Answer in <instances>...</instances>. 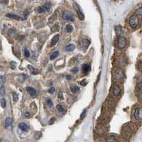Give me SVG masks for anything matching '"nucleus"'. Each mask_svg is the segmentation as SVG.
<instances>
[{
  "label": "nucleus",
  "instance_id": "f257e3e1",
  "mask_svg": "<svg viewBox=\"0 0 142 142\" xmlns=\"http://www.w3.org/2000/svg\"><path fill=\"white\" fill-rule=\"evenodd\" d=\"M129 23L130 24V26L132 28H136L138 24H139V22H138V19L136 16H131L129 17Z\"/></svg>",
  "mask_w": 142,
  "mask_h": 142
},
{
  "label": "nucleus",
  "instance_id": "f03ea898",
  "mask_svg": "<svg viewBox=\"0 0 142 142\" xmlns=\"http://www.w3.org/2000/svg\"><path fill=\"white\" fill-rule=\"evenodd\" d=\"M114 78L117 80H121L124 77V74L121 69H116L114 72Z\"/></svg>",
  "mask_w": 142,
  "mask_h": 142
},
{
  "label": "nucleus",
  "instance_id": "7ed1b4c3",
  "mask_svg": "<svg viewBox=\"0 0 142 142\" xmlns=\"http://www.w3.org/2000/svg\"><path fill=\"white\" fill-rule=\"evenodd\" d=\"M127 44V40L126 39L121 37V36H119L118 39H117V45L120 49H123L125 47Z\"/></svg>",
  "mask_w": 142,
  "mask_h": 142
},
{
  "label": "nucleus",
  "instance_id": "20e7f679",
  "mask_svg": "<svg viewBox=\"0 0 142 142\" xmlns=\"http://www.w3.org/2000/svg\"><path fill=\"white\" fill-rule=\"evenodd\" d=\"M63 19L67 21H73L74 20V16L70 12H65L63 13Z\"/></svg>",
  "mask_w": 142,
  "mask_h": 142
},
{
  "label": "nucleus",
  "instance_id": "39448f33",
  "mask_svg": "<svg viewBox=\"0 0 142 142\" xmlns=\"http://www.w3.org/2000/svg\"><path fill=\"white\" fill-rule=\"evenodd\" d=\"M90 44V42L89 41L88 39H82L80 42V44H79V47L81 48L82 49L85 50L86 49H87V47L89 46Z\"/></svg>",
  "mask_w": 142,
  "mask_h": 142
},
{
  "label": "nucleus",
  "instance_id": "423d86ee",
  "mask_svg": "<svg viewBox=\"0 0 142 142\" xmlns=\"http://www.w3.org/2000/svg\"><path fill=\"white\" fill-rule=\"evenodd\" d=\"M134 116L135 119L137 121H140L142 118V112H141V108H137L136 109L134 113Z\"/></svg>",
  "mask_w": 142,
  "mask_h": 142
},
{
  "label": "nucleus",
  "instance_id": "0eeeda50",
  "mask_svg": "<svg viewBox=\"0 0 142 142\" xmlns=\"http://www.w3.org/2000/svg\"><path fill=\"white\" fill-rule=\"evenodd\" d=\"M113 94L115 96H119L121 94V87L118 84H114V86H113Z\"/></svg>",
  "mask_w": 142,
  "mask_h": 142
},
{
  "label": "nucleus",
  "instance_id": "6e6552de",
  "mask_svg": "<svg viewBox=\"0 0 142 142\" xmlns=\"http://www.w3.org/2000/svg\"><path fill=\"white\" fill-rule=\"evenodd\" d=\"M50 8V4L49 3H46V4H45L43 6L39 7V8L37 9V12H38L39 13H43V12H46V11H48Z\"/></svg>",
  "mask_w": 142,
  "mask_h": 142
},
{
  "label": "nucleus",
  "instance_id": "1a4fd4ad",
  "mask_svg": "<svg viewBox=\"0 0 142 142\" xmlns=\"http://www.w3.org/2000/svg\"><path fill=\"white\" fill-rule=\"evenodd\" d=\"M75 9H76L77 13H78V15L79 19H80V20H83L84 18H85V16H84L83 13L82 12V11L80 10V7H79L77 4H75Z\"/></svg>",
  "mask_w": 142,
  "mask_h": 142
},
{
  "label": "nucleus",
  "instance_id": "9d476101",
  "mask_svg": "<svg viewBox=\"0 0 142 142\" xmlns=\"http://www.w3.org/2000/svg\"><path fill=\"white\" fill-rule=\"evenodd\" d=\"M26 90H27V92L30 94V95L32 97H35L36 96L37 92H36V91L33 88H32V87H27L26 88Z\"/></svg>",
  "mask_w": 142,
  "mask_h": 142
},
{
  "label": "nucleus",
  "instance_id": "9b49d317",
  "mask_svg": "<svg viewBox=\"0 0 142 142\" xmlns=\"http://www.w3.org/2000/svg\"><path fill=\"white\" fill-rule=\"evenodd\" d=\"M75 49V46L74 44H69V45H67V46L65 47V51H67V52L73 51Z\"/></svg>",
  "mask_w": 142,
  "mask_h": 142
},
{
  "label": "nucleus",
  "instance_id": "f8f14e48",
  "mask_svg": "<svg viewBox=\"0 0 142 142\" xmlns=\"http://www.w3.org/2000/svg\"><path fill=\"white\" fill-rule=\"evenodd\" d=\"M59 38H60V35H59V34H56V36L53 37V38L52 40H51V44H50V45H51V46H55V45L57 44V42H58Z\"/></svg>",
  "mask_w": 142,
  "mask_h": 142
},
{
  "label": "nucleus",
  "instance_id": "ddd939ff",
  "mask_svg": "<svg viewBox=\"0 0 142 142\" xmlns=\"http://www.w3.org/2000/svg\"><path fill=\"white\" fill-rule=\"evenodd\" d=\"M6 16L9 17L10 19H16V20H21V17L18 15H16V14H7L6 15Z\"/></svg>",
  "mask_w": 142,
  "mask_h": 142
},
{
  "label": "nucleus",
  "instance_id": "4468645a",
  "mask_svg": "<svg viewBox=\"0 0 142 142\" xmlns=\"http://www.w3.org/2000/svg\"><path fill=\"white\" fill-rule=\"evenodd\" d=\"M19 127L21 130L22 131H27L29 129V127L27 125V124L24 123H20L19 125Z\"/></svg>",
  "mask_w": 142,
  "mask_h": 142
},
{
  "label": "nucleus",
  "instance_id": "2eb2a0df",
  "mask_svg": "<svg viewBox=\"0 0 142 142\" xmlns=\"http://www.w3.org/2000/svg\"><path fill=\"white\" fill-rule=\"evenodd\" d=\"M90 65H89V64H83L82 66V72H83L84 74L87 73V72H89V70H90Z\"/></svg>",
  "mask_w": 142,
  "mask_h": 142
},
{
  "label": "nucleus",
  "instance_id": "dca6fc26",
  "mask_svg": "<svg viewBox=\"0 0 142 142\" xmlns=\"http://www.w3.org/2000/svg\"><path fill=\"white\" fill-rule=\"evenodd\" d=\"M115 31H116V34L118 36H121V35L123 34V31H122V28L121 26H117L115 27Z\"/></svg>",
  "mask_w": 142,
  "mask_h": 142
},
{
  "label": "nucleus",
  "instance_id": "f3484780",
  "mask_svg": "<svg viewBox=\"0 0 142 142\" xmlns=\"http://www.w3.org/2000/svg\"><path fill=\"white\" fill-rule=\"evenodd\" d=\"M28 68L30 69V71H31V72L32 74H37L39 73L38 70H37L36 69H35L34 67H33L32 66H31V65H28Z\"/></svg>",
  "mask_w": 142,
  "mask_h": 142
},
{
  "label": "nucleus",
  "instance_id": "a211bd4d",
  "mask_svg": "<svg viewBox=\"0 0 142 142\" xmlns=\"http://www.w3.org/2000/svg\"><path fill=\"white\" fill-rule=\"evenodd\" d=\"M11 123H12V119L10 118V117H8L5 120V126L6 127H9L11 125Z\"/></svg>",
  "mask_w": 142,
  "mask_h": 142
},
{
  "label": "nucleus",
  "instance_id": "6ab92c4d",
  "mask_svg": "<svg viewBox=\"0 0 142 142\" xmlns=\"http://www.w3.org/2000/svg\"><path fill=\"white\" fill-rule=\"evenodd\" d=\"M79 89H80L79 87L77 86L73 85V86H70V90H71V92H73V93H75V92H78Z\"/></svg>",
  "mask_w": 142,
  "mask_h": 142
},
{
  "label": "nucleus",
  "instance_id": "aec40b11",
  "mask_svg": "<svg viewBox=\"0 0 142 142\" xmlns=\"http://www.w3.org/2000/svg\"><path fill=\"white\" fill-rule=\"evenodd\" d=\"M106 142H117V140L114 136H109L107 138H106Z\"/></svg>",
  "mask_w": 142,
  "mask_h": 142
},
{
  "label": "nucleus",
  "instance_id": "412c9836",
  "mask_svg": "<svg viewBox=\"0 0 142 142\" xmlns=\"http://www.w3.org/2000/svg\"><path fill=\"white\" fill-rule=\"evenodd\" d=\"M5 95V88L4 86H2L0 87V96H4Z\"/></svg>",
  "mask_w": 142,
  "mask_h": 142
},
{
  "label": "nucleus",
  "instance_id": "4be33fe9",
  "mask_svg": "<svg viewBox=\"0 0 142 142\" xmlns=\"http://www.w3.org/2000/svg\"><path fill=\"white\" fill-rule=\"evenodd\" d=\"M58 54H59V52L58 51H54L52 54V55L50 56V59H54L55 58H56L58 56Z\"/></svg>",
  "mask_w": 142,
  "mask_h": 142
},
{
  "label": "nucleus",
  "instance_id": "5701e85b",
  "mask_svg": "<svg viewBox=\"0 0 142 142\" xmlns=\"http://www.w3.org/2000/svg\"><path fill=\"white\" fill-rule=\"evenodd\" d=\"M56 108H57V109H58L60 112H61V113H63V112L65 111V109H63V106H60V105H57V106H56Z\"/></svg>",
  "mask_w": 142,
  "mask_h": 142
},
{
  "label": "nucleus",
  "instance_id": "b1692460",
  "mask_svg": "<svg viewBox=\"0 0 142 142\" xmlns=\"http://www.w3.org/2000/svg\"><path fill=\"white\" fill-rule=\"evenodd\" d=\"M73 27L71 26V25L67 24V25L66 26V31H67V32H71V31H73Z\"/></svg>",
  "mask_w": 142,
  "mask_h": 142
},
{
  "label": "nucleus",
  "instance_id": "393cba45",
  "mask_svg": "<svg viewBox=\"0 0 142 142\" xmlns=\"http://www.w3.org/2000/svg\"><path fill=\"white\" fill-rule=\"evenodd\" d=\"M0 104H1V106H2L3 109L5 108V106H6V101H5L4 99H2L1 101H0Z\"/></svg>",
  "mask_w": 142,
  "mask_h": 142
},
{
  "label": "nucleus",
  "instance_id": "a878e982",
  "mask_svg": "<svg viewBox=\"0 0 142 142\" xmlns=\"http://www.w3.org/2000/svg\"><path fill=\"white\" fill-rule=\"evenodd\" d=\"M13 99L15 102L17 101L18 99H19V96H18V94L16 92H13Z\"/></svg>",
  "mask_w": 142,
  "mask_h": 142
},
{
  "label": "nucleus",
  "instance_id": "bb28decb",
  "mask_svg": "<svg viewBox=\"0 0 142 142\" xmlns=\"http://www.w3.org/2000/svg\"><path fill=\"white\" fill-rule=\"evenodd\" d=\"M137 91L139 92V94L141 95V91H142V84H141V82L138 84V85L137 86Z\"/></svg>",
  "mask_w": 142,
  "mask_h": 142
},
{
  "label": "nucleus",
  "instance_id": "cd10ccee",
  "mask_svg": "<svg viewBox=\"0 0 142 142\" xmlns=\"http://www.w3.org/2000/svg\"><path fill=\"white\" fill-rule=\"evenodd\" d=\"M136 14H137V15H138V16L141 17V16H142V8H141V7H140L139 9H137Z\"/></svg>",
  "mask_w": 142,
  "mask_h": 142
},
{
  "label": "nucleus",
  "instance_id": "c85d7f7f",
  "mask_svg": "<svg viewBox=\"0 0 142 142\" xmlns=\"http://www.w3.org/2000/svg\"><path fill=\"white\" fill-rule=\"evenodd\" d=\"M46 103H47V104L49 106H50V107H51V106H53V103H52V101L50 99H46Z\"/></svg>",
  "mask_w": 142,
  "mask_h": 142
},
{
  "label": "nucleus",
  "instance_id": "c756f323",
  "mask_svg": "<svg viewBox=\"0 0 142 142\" xmlns=\"http://www.w3.org/2000/svg\"><path fill=\"white\" fill-rule=\"evenodd\" d=\"M24 55H25L26 57H30V52H29L28 50L26 49L24 50Z\"/></svg>",
  "mask_w": 142,
  "mask_h": 142
},
{
  "label": "nucleus",
  "instance_id": "7c9ffc66",
  "mask_svg": "<svg viewBox=\"0 0 142 142\" xmlns=\"http://www.w3.org/2000/svg\"><path fill=\"white\" fill-rule=\"evenodd\" d=\"M86 114H87V110H86V109H84L83 111L82 112V114H80V118H81V119H83V118L86 116Z\"/></svg>",
  "mask_w": 142,
  "mask_h": 142
},
{
  "label": "nucleus",
  "instance_id": "2f4dec72",
  "mask_svg": "<svg viewBox=\"0 0 142 142\" xmlns=\"http://www.w3.org/2000/svg\"><path fill=\"white\" fill-rule=\"evenodd\" d=\"M55 88L54 87H51V88H50V89L48 90V92H49V93L50 94H53V92H55Z\"/></svg>",
  "mask_w": 142,
  "mask_h": 142
},
{
  "label": "nucleus",
  "instance_id": "473e14b6",
  "mask_svg": "<svg viewBox=\"0 0 142 142\" xmlns=\"http://www.w3.org/2000/svg\"><path fill=\"white\" fill-rule=\"evenodd\" d=\"M78 72V67H74L73 69H72V72H73V73H76V72Z\"/></svg>",
  "mask_w": 142,
  "mask_h": 142
},
{
  "label": "nucleus",
  "instance_id": "72a5a7b5",
  "mask_svg": "<svg viewBox=\"0 0 142 142\" xmlns=\"http://www.w3.org/2000/svg\"><path fill=\"white\" fill-rule=\"evenodd\" d=\"M10 64H11V69H15V66H16V63L14 62V61H12V62H11Z\"/></svg>",
  "mask_w": 142,
  "mask_h": 142
},
{
  "label": "nucleus",
  "instance_id": "f704fd0d",
  "mask_svg": "<svg viewBox=\"0 0 142 142\" xmlns=\"http://www.w3.org/2000/svg\"><path fill=\"white\" fill-rule=\"evenodd\" d=\"M58 98L60 99H63V94H62V92H59L58 93Z\"/></svg>",
  "mask_w": 142,
  "mask_h": 142
},
{
  "label": "nucleus",
  "instance_id": "c9c22d12",
  "mask_svg": "<svg viewBox=\"0 0 142 142\" xmlns=\"http://www.w3.org/2000/svg\"><path fill=\"white\" fill-rule=\"evenodd\" d=\"M24 115L26 118H28V117L30 116V114H29L28 112H25Z\"/></svg>",
  "mask_w": 142,
  "mask_h": 142
},
{
  "label": "nucleus",
  "instance_id": "e433bc0d",
  "mask_svg": "<svg viewBox=\"0 0 142 142\" xmlns=\"http://www.w3.org/2000/svg\"><path fill=\"white\" fill-rule=\"evenodd\" d=\"M0 2H1L2 3H4V4H7L8 0H0Z\"/></svg>",
  "mask_w": 142,
  "mask_h": 142
},
{
  "label": "nucleus",
  "instance_id": "4c0bfd02",
  "mask_svg": "<svg viewBox=\"0 0 142 142\" xmlns=\"http://www.w3.org/2000/svg\"><path fill=\"white\" fill-rule=\"evenodd\" d=\"M54 121H55V119H54V118L53 119V121H52V119H50V121H49V124H52L53 122H54Z\"/></svg>",
  "mask_w": 142,
  "mask_h": 142
},
{
  "label": "nucleus",
  "instance_id": "58836bf2",
  "mask_svg": "<svg viewBox=\"0 0 142 142\" xmlns=\"http://www.w3.org/2000/svg\"><path fill=\"white\" fill-rule=\"evenodd\" d=\"M66 77H67V80H70V79H71V76H70V75H69V76L67 75Z\"/></svg>",
  "mask_w": 142,
  "mask_h": 142
},
{
  "label": "nucleus",
  "instance_id": "ea45409f",
  "mask_svg": "<svg viewBox=\"0 0 142 142\" xmlns=\"http://www.w3.org/2000/svg\"><path fill=\"white\" fill-rule=\"evenodd\" d=\"M0 142H2V139L1 138H0Z\"/></svg>",
  "mask_w": 142,
  "mask_h": 142
},
{
  "label": "nucleus",
  "instance_id": "a19ab883",
  "mask_svg": "<svg viewBox=\"0 0 142 142\" xmlns=\"http://www.w3.org/2000/svg\"></svg>",
  "mask_w": 142,
  "mask_h": 142
}]
</instances>
